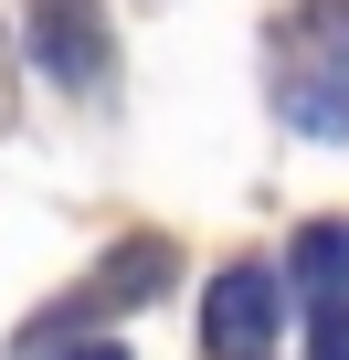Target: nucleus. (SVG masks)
I'll return each mask as SVG.
<instances>
[{"label": "nucleus", "instance_id": "obj_1", "mask_svg": "<svg viewBox=\"0 0 349 360\" xmlns=\"http://www.w3.org/2000/svg\"><path fill=\"white\" fill-rule=\"evenodd\" d=\"M286 75V117L307 138H349V11H307L275 53Z\"/></svg>", "mask_w": 349, "mask_h": 360}, {"label": "nucleus", "instance_id": "obj_2", "mask_svg": "<svg viewBox=\"0 0 349 360\" xmlns=\"http://www.w3.org/2000/svg\"><path fill=\"white\" fill-rule=\"evenodd\" d=\"M275 318H286V286H275L265 265H233V276H212V297H202V339H212V349H265Z\"/></svg>", "mask_w": 349, "mask_h": 360}, {"label": "nucleus", "instance_id": "obj_3", "mask_svg": "<svg viewBox=\"0 0 349 360\" xmlns=\"http://www.w3.org/2000/svg\"><path fill=\"white\" fill-rule=\"evenodd\" d=\"M296 286H307V297L349 286V233H338V223H307V233H296Z\"/></svg>", "mask_w": 349, "mask_h": 360}, {"label": "nucleus", "instance_id": "obj_4", "mask_svg": "<svg viewBox=\"0 0 349 360\" xmlns=\"http://www.w3.org/2000/svg\"><path fill=\"white\" fill-rule=\"evenodd\" d=\"M307 360H349V286L307 297Z\"/></svg>", "mask_w": 349, "mask_h": 360}, {"label": "nucleus", "instance_id": "obj_5", "mask_svg": "<svg viewBox=\"0 0 349 360\" xmlns=\"http://www.w3.org/2000/svg\"><path fill=\"white\" fill-rule=\"evenodd\" d=\"M85 360H127V349H85Z\"/></svg>", "mask_w": 349, "mask_h": 360}]
</instances>
